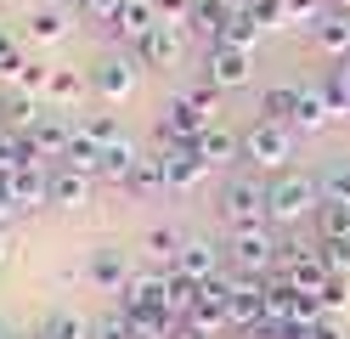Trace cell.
I'll return each mask as SVG.
<instances>
[{
	"label": "cell",
	"instance_id": "obj_1",
	"mask_svg": "<svg viewBox=\"0 0 350 339\" xmlns=\"http://www.w3.org/2000/svg\"><path fill=\"white\" fill-rule=\"evenodd\" d=\"M322 210V187H317V175H305V170H282L266 181V226H294L305 215H317Z\"/></svg>",
	"mask_w": 350,
	"mask_h": 339
},
{
	"label": "cell",
	"instance_id": "obj_2",
	"mask_svg": "<svg viewBox=\"0 0 350 339\" xmlns=\"http://www.w3.org/2000/svg\"><path fill=\"white\" fill-rule=\"evenodd\" d=\"M243 158L254 170H271L282 175L288 170V158H294V125H277V119H254L243 130Z\"/></svg>",
	"mask_w": 350,
	"mask_h": 339
},
{
	"label": "cell",
	"instance_id": "obj_3",
	"mask_svg": "<svg viewBox=\"0 0 350 339\" xmlns=\"http://www.w3.org/2000/svg\"><path fill=\"white\" fill-rule=\"evenodd\" d=\"M282 238H271V226L260 221V226H237L232 232V243H226V260L243 271V277H266V271L282 260V249H277Z\"/></svg>",
	"mask_w": 350,
	"mask_h": 339
},
{
	"label": "cell",
	"instance_id": "obj_4",
	"mask_svg": "<svg viewBox=\"0 0 350 339\" xmlns=\"http://www.w3.org/2000/svg\"><path fill=\"white\" fill-rule=\"evenodd\" d=\"M204 79H209L215 90H243V85L254 79V51H243V45H226V40H209Z\"/></svg>",
	"mask_w": 350,
	"mask_h": 339
},
{
	"label": "cell",
	"instance_id": "obj_5",
	"mask_svg": "<svg viewBox=\"0 0 350 339\" xmlns=\"http://www.w3.org/2000/svg\"><path fill=\"white\" fill-rule=\"evenodd\" d=\"M209 125H221V119H215V113H204L192 97H175V102L164 108V119H159V142H164V147H192Z\"/></svg>",
	"mask_w": 350,
	"mask_h": 339
},
{
	"label": "cell",
	"instance_id": "obj_6",
	"mask_svg": "<svg viewBox=\"0 0 350 339\" xmlns=\"http://www.w3.org/2000/svg\"><path fill=\"white\" fill-rule=\"evenodd\" d=\"M221 221L232 226H260L266 221V187H260L254 175H237V181H226L221 187Z\"/></svg>",
	"mask_w": 350,
	"mask_h": 339
},
{
	"label": "cell",
	"instance_id": "obj_7",
	"mask_svg": "<svg viewBox=\"0 0 350 339\" xmlns=\"http://www.w3.org/2000/svg\"><path fill=\"white\" fill-rule=\"evenodd\" d=\"M221 260H226L221 243H209V238H181V255H175L170 271H181L187 283H221Z\"/></svg>",
	"mask_w": 350,
	"mask_h": 339
},
{
	"label": "cell",
	"instance_id": "obj_8",
	"mask_svg": "<svg viewBox=\"0 0 350 339\" xmlns=\"http://www.w3.org/2000/svg\"><path fill=\"white\" fill-rule=\"evenodd\" d=\"M23 136H29V153L34 158H68V147H74V125L62 119V113H40Z\"/></svg>",
	"mask_w": 350,
	"mask_h": 339
},
{
	"label": "cell",
	"instance_id": "obj_9",
	"mask_svg": "<svg viewBox=\"0 0 350 339\" xmlns=\"http://www.w3.org/2000/svg\"><path fill=\"white\" fill-rule=\"evenodd\" d=\"M226 300H232V328H254V323H266V283L260 277H237L226 283Z\"/></svg>",
	"mask_w": 350,
	"mask_h": 339
},
{
	"label": "cell",
	"instance_id": "obj_10",
	"mask_svg": "<svg viewBox=\"0 0 350 339\" xmlns=\"http://www.w3.org/2000/svg\"><path fill=\"white\" fill-rule=\"evenodd\" d=\"M187 323L215 334L221 323H232V300H226V283H198L192 288V305H187Z\"/></svg>",
	"mask_w": 350,
	"mask_h": 339
},
{
	"label": "cell",
	"instance_id": "obj_11",
	"mask_svg": "<svg viewBox=\"0 0 350 339\" xmlns=\"http://www.w3.org/2000/svg\"><path fill=\"white\" fill-rule=\"evenodd\" d=\"M6 192L17 210H40V203H51V170H40V158H29L6 175Z\"/></svg>",
	"mask_w": 350,
	"mask_h": 339
},
{
	"label": "cell",
	"instance_id": "obj_12",
	"mask_svg": "<svg viewBox=\"0 0 350 339\" xmlns=\"http://www.w3.org/2000/svg\"><path fill=\"white\" fill-rule=\"evenodd\" d=\"M136 68L142 62H130V57H107V62H96L91 90H96L102 102H130V90H136Z\"/></svg>",
	"mask_w": 350,
	"mask_h": 339
},
{
	"label": "cell",
	"instance_id": "obj_13",
	"mask_svg": "<svg viewBox=\"0 0 350 339\" xmlns=\"http://www.w3.org/2000/svg\"><path fill=\"white\" fill-rule=\"evenodd\" d=\"M152 29H159V0H124L119 17L107 23V34H119V40H130V45H142Z\"/></svg>",
	"mask_w": 350,
	"mask_h": 339
},
{
	"label": "cell",
	"instance_id": "obj_14",
	"mask_svg": "<svg viewBox=\"0 0 350 339\" xmlns=\"http://www.w3.org/2000/svg\"><path fill=\"white\" fill-rule=\"evenodd\" d=\"M85 277H91L96 288H107V294H119V288L130 283V260H124V249H113V243L91 249V260H85Z\"/></svg>",
	"mask_w": 350,
	"mask_h": 339
},
{
	"label": "cell",
	"instance_id": "obj_15",
	"mask_svg": "<svg viewBox=\"0 0 350 339\" xmlns=\"http://www.w3.org/2000/svg\"><path fill=\"white\" fill-rule=\"evenodd\" d=\"M164 175H170V192H198V181L209 175V164L192 147H164Z\"/></svg>",
	"mask_w": 350,
	"mask_h": 339
},
{
	"label": "cell",
	"instance_id": "obj_16",
	"mask_svg": "<svg viewBox=\"0 0 350 339\" xmlns=\"http://www.w3.org/2000/svg\"><path fill=\"white\" fill-rule=\"evenodd\" d=\"M317 45H322V57H334V62H350V12H322L317 17Z\"/></svg>",
	"mask_w": 350,
	"mask_h": 339
},
{
	"label": "cell",
	"instance_id": "obj_17",
	"mask_svg": "<svg viewBox=\"0 0 350 339\" xmlns=\"http://www.w3.org/2000/svg\"><path fill=\"white\" fill-rule=\"evenodd\" d=\"M91 181L96 175H85L74 164L51 170V203H57V210H85V203H91Z\"/></svg>",
	"mask_w": 350,
	"mask_h": 339
},
{
	"label": "cell",
	"instance_id": "obj_18",
	"mask_svg": "<svg viewBox=\"0 0 350 339\" xmlns=\"http://www.w3.org/2000/svg\"><path fill=\"white\" fill-rule=\"evenodd\" d=\"M327 125H334V108H327L322 79H317V85H299V113H294V130H299V136H317V130H327Z\"/></svg>",
	"mask_w": 350,
	"mask_h": 339
},
{
	"label": "cell",
	"instance_id": "obj_19",
	"mask_svg": "<svg viewBox=\"0 0 350 339\" xmlns=\"http://www.w3.org/2000/svg\"><path fill=\"white\" fill-rule=\"evenodd\" d=\"M192 153H198L209 170H215V164H232V158H243V136H232L226 125H209L198 142H192Z\"/></svg>",
	"mask_w": 350,
	"mask_h": 339
},
{
	"label": "cell",
	"instance_id": "obj_20",
	"mask_svg": "<svg viewBox=\"0 0 350 339\" xmlns=\"http://www.w3.org/2000/svg\"><path fill=\"white\" fill-rule=\"evenodd\" d=\"M175 57H181V29H170V23H159V29L136 45V62L142 68H170Z\"/></svg>",
	"mask_w": 350,
	"mask_h": 339
},
{
	"label": "cell",
	"instance_id": "obj_21",
	"mask_svg": "<svg viewBox=\"0 0 350 339\" xmlns=\"http://www.w3.org/2000/svg\"><path fill=\"white\" fill-rule=\"evenodd\" d=\"M282 277H288V283H294L299 294H322L334 271H327V266H322V255L311 249V255H299V260H288V266H282Z\"/></svg>",
	"mask_w": 350,
	"mask_h": 339
},
{
	"label": "cell",
	"instance_id": "obj_22",
	"mask_svg": "<svg viewBox=\"0 0 350 339\" xmlns=\"http://www.w3.org/2000/svg\"><path fill=\"white\" fill-rule=\"evenodd\" d=\"M124 192H136V198H152V192H170V175H164V147L152 153V158H142L136 170H130V181H124Z\"/></svg>",
	"mask_w": 350,
	"mask_h": 339
},
{
	"label": "cell",
	"instance_id": "obj_23",
	"mask_svg": "<svg viewBox=\"0 0 350 339\" xmlns=\"http://www.w3.org/2000/svg\"><path fill=\"white\" fill-rule=\"evenodd\" d=\"M136 164H142V153H136V142L124 136V142H113V147L102 153L96 175H102V181H119V187H124V181H130V170H136Z\"/></svg>",
	"mask_w": 350,
	"mask_h": 339
},
{
	"label": "cell",
	"instance_id": "obj_24",
	"mask_svg": "<svg viewBox=\"0 0 350 339\" xmlns=\"http://www.w3.org/2000/svg\"><path fill=\"white\" fill-rule=\"evenodd\" d=\"M317 187H322V203H350V158H327L317 170Z\"/></svg>",
	"mask_w": 350,
	"mask_h": 339
},
{
	"label": "cell",
	"instance_id": "obj_25",
	"mask_svg": "<svg viewBox=\"0 0 350 339\" xmlns=\"http://www.w3.org/2000/svg\"><path fill=\"white\" fill-rule=\"evenodd\" d=\"M294 113H299V85H271L266 97H260V119L294 125Z\"/></svg>",
	"mask_w": 350,
	"mask_h": 339
},
{
	"label": "cell",
	"instance_id": "obj_26",
	"mask_svg": "<svg viewBox=\"0 0 350 339\" xmlns=\"http://www.w3.org/2000/svg\"><path fill=\"white\" fill-rule=\"evenodd\" d=\"M226 23H232V0H192V29H198V34L215 40Z\"/></svg>",
	"mask_w": 350,
	"mask_h": 339
},
{
	"label": "cell",
	"instance_id": "obj_27",
	"mask_svg": "<svg viewBox=\"0 0 350 339\" xmlns=\"http://www.w3.org/2000/svg\"><path fill=\"white\" fill-rule=\"evenodd\" d=\"M62 34H68V12H62V6H46V12H34V17H29V40L57 45Z\"/></svg>",
	"mask_w": 350,
	"mask_h": 339
},
{
	"label": "cell",
	"instance_id": "obj_28",
	"mask_svg": "<svg viewBox=\"0 0 350 339\" xmlns=\"http://www.w3.org/2000/svg\"><path fill=\"white\" fill-rule=\"evenodd\" d=\"M46 97H51L57 108H74V102L85 97V79L74 74V68H51V85H46Z\"/></svg>",
	"mask_w": 350,
	"mask_h": 339
},
{
	"label": "cell",
	"instance_id": "obj_29",
	"mask_svg": "<svg viewBox=\"0 0 350 339\" xmlns=\"http://www.w3.org/2000/svg\"><path fill=\"white\" fill-rule=\"evenodd\" d=\"M215 40H226V45H243V51H254V40H260V23H254V12H232V23Z\"/></svg>",
	"mask_w": 350,
	"mask_h": 339
},
{
	"label": "cell",
	"instance_id": "obj_30",
	"mask_svg": "<svg viewBox=\"0 0 350 339\" xmlns=\"http://www.w3.org/2000/svg\"><path fill=\"white\" fill-rule=\"evenodd\" d=\"M91 339H142V334H136V323H130L124 311H102L91 323Z\"/></svg>",
	"mask_w": 350,
	"mask_h": 339
},
{
	"label": "cell",
	"instance_id": "obj_31",
	"mask_svg": "<svg viewBox=\"0 0 350 339\" xmlns=\"http://www.w3.org/2000/svg\"><path fill=\"white\" fill-rule=\"evenodd\" d=\"M317 255H322V266L334 271V277H350V238H322Z\"/></svg>",
	"mask_w": 350,
	"mask_h": 339
},
{
	"label": "cell",
	"instance_id": "obj_32",
	"mask_svg": "<svg viewBox=\"0 0 350 339\" xmlns=\"http://www.w3.org/2000/svg\"><path fill=\"white\" fill-rule=\"evenodd\" d=\"M317 226H322V238H350V203H322Z\"/></svg>",
	"mask_w": 350,
	"mask_h": 339
},
{
	"label": "cell",
	"instance_id": "obj_33",
	"mask_svg": "<svg viewBox=\"0 0 350 339\" xmlns=\"http://www.w3.org/2000/svg\"><path fill=\"white\" fill-rule=\"evenodd\" d=\"M46 334H51V339H91V323L74 316V311H57L51 323H46Z\"/></svg>",
	"mask_w": 350,
	"mask_h": 339
},
{
	"label": "cell",
	"instance_id": "obj_34",
	"mask_svg": "<svg viewBox=\"0 0 350 339\" xmlns=\"http://www.w3.org/2000/svg\"><path fill=\"white\" fill-rule=\"evenodd\" d=\"M12 79H17V90H23V97H40V90L51 85V68H46V62H23Z\"/></svg>",
	"mask_w": 350,
	"mask_h": 339
},
{
	"label": "cell",
	"instance_id": "obj_35",
	"mask_svg": "<svg viewBox=\"0 0 350 339\" xmlns=\"http://www.w3.org/2000/svg\"><path fill=\"white\" fill-rule=\"evenodd\" d=\"M282 12H288V29L299 23V29H317V17L327 12L322 0H282Z\"/></svg>",
	"mask_w": 350,
	"mask_h": 339
},
{
	"label": "cell",
	"instance_id": "obj_36",
	"mask_svg": "<svg viewBox=\"0 0 350 339\" xmlns=\"http://www.w3.org/2000/svg\"><path fill=\"white\" fill-rule=\"evenodd\" d=\"M249 339H311V328L305 323H254Z\"/></svg>",
	"mask_w": 350,
	"mask_h": 339
},
{
	"label": "cell",
	"instance_id": "obj_37",
	"mask_svg": "<svg viewBox=\"0 0 350 339\" xmlns=\"http://www.w3.org/2000/svg\"><path fill=\"white\" fill-rule=\"evenodd\" d=\"M147 255L164 260V266H175V255H181V238H175V232H147Z\"/></svg>",
	"mask_w": 350,
	"mask_h": 339
},
{
	"label": "cell",
	"instance_id": "obj_38",
	"mask_svg": "<svg viewBox=\"0 0 350 339\" xmlns=\"http://www.w3.org/2000/svg\"><path fill=\"white\" fill-rule=\"evenodd\" d=\"M23 62H29V57H23V40L0 29V74H17V68H23Z\"/></svg>",
	"mask_w": 350,
	"mask_h": 339
},
{
	"label": "cell",
	"instance_id": "obj_39",
	"mask_svg": "<svg viewBox=\"0 0 350 339\" xmlns=\"http://www.w3.org/2000/svg\"><path fill=\"white\" fill-rule=\"evenodd\" d=\"M40 113H46V108H40L34 97H17V102H6V119H12L17 130H29V125L40 119Z\"/></svg>",
	"mask_w": 350,
	"mask_h": 339
},
{
	"label": "cell",
	"instance_id": "obj_40",
	"mask_svg": "<svg viewBox=\"0 0 350 339\" xmlns=\"http://www.w3.org/2000/svg\"><path fill=\"white\" fill-rule=\"evenodd\" d=\"M254 23H260V29H288V12H282V0H254Z\"/></svg>",
	"mask_w": 350,
	"mask_h": 339
},
{
	"label": "cell",
	"instance_id": "obj_41",
	"mask_svg": "<svg viewBox=\"0 0 350 339\" xmlns=\"http://www.w3.org/2000/svg\"><path fill=\"white\" fill-rule=\"evenodd\" d=\"M311 300L322 305V316H339V305H345V277H327V288L311 294Z\"/></svg>",
	"mask_w": 350,
	"mask_h": 339
},
{
	"label": "cell",
	"instance_id": "obj_42",
	"mask_svg": "<svg viewBox=\"0 0 350 339\" xmlns=\"http://www.w3.org/2000/svg\"><path fill=\"white\" fill-rule=\"evenodd\" d=\"M119 6H124V0H79V12L91 17V23H102V29L119 17Z\"/></svg>",
	"mask_w": 350,
	"mask_h": 339
},
{
	"label": "cell",
	"instance_id": "obj_43",
	"mask_svg": "<svg viewBox=\"0 0 350 339\" xmlns=\"http://www.w3.org/2000/svg\"><path fill=\"white\" fill-rule=\"evenodd\" d=\"M159 23H170V29L192 23V0H159Z\"/></svg>",
	"mask_w": 350,
	"mask_h": 339
},
{
	"label": "cell",
	"instance_id": "obj_44",
	"mask_svg": "<svg viewBox=\"0 0 350 339\" xmlns=\"http://www.w3.org/2000/svg\"><path fill=\"white\" fill-rule=\"evenodd\" d=\"M322 90H327V108H334V119H345V113H350V97H345V85L334 79V68H327V79H322Z\"/></svg>",
	"mask_w": 350,
	"mask_h": 339
},
{
	"label": "cell",
	"instance_id": "obj_45",
	"mask_svg": "<svg viewBox=\"0 0 350 339\" xmlns=\"http://www.w3.org/2000/svg\"><path fill=\"white\" fill-rule=\"evenodd\" d=\"M311 339H345V323H339V316H317V323H311Z\"/></svg>",
	"mask_w": 350,
	"mask_h": 339
},
{
	"label": "cell",
	"instance_id": "obj_46",
	"mask_svg": "<svg viewBox=\"0 0 350 339\" xmlns=\"http://www.w3.org/2000/svg\"><path fill=\"white\" fill-rule=\"evenodd\" d=\"M12 210H17V203H12V192H6V175H0V226H6Z\"/></svg>",
	"mask_w": 350,
	"mask_h": 339
},
{
	"label": "cell",
	"instance_id": "obj_47",
	"mask_svg": "<svg viewBox=\"0 0 350 339\" xmlns=\"http://www.w3.org/2000/svg\"><path fill=\"white\" fill-rule=\"evenodd\" d=\"M170 339H209V334H204V328H192V323H181V328L170 334Z\"/></svg>",
	"mask_w": 350,
	"mask_h": 339
},
{
	"label": "cell",
	"instance_id": "obj_48",
	"mask_svg": "<svg viewBox=\"0 0 350 339\" xmlns=\"http://www.w3.org/2000/svg\"><path fill=\"white\" fill-rule=\"evenodd\" d=\"M334 79L345 85V97H350V62H339V68H334Z\"/></svg>",
	"mask_w": 350,
	"mask_h": 339
},
{
	"label": "cell",
	"instance_id": "obj_49",
	"mask_svg": "<svg viewBox=\"0 0 350 339\" xmlns=\"http://www.w3.org/2000/svg\"><path fill=\"white\" fill-rule=\"evenodd\" d=\"M12 255V232H6V226H0V260H6Z\"/></svg>",
	"mask_w": 350,
	"mask_h": 339
},
{
	"label": "cell",
	"instance_id": "obj_50",
	"mask_svg": "<svg viewBox=\"0 0 350 339\" xmlns=\"http://www.w3.org/2000/svg\"><path fill=\"white\" fill-rule=\"evenodd\" d=\"M34 339H51V334H46V328H40V334H34Z\"/></svg>",
	"mask_w": 350,
	"mask_h": 339
},
{
	"label": "cell",
	"instance_id": "obj_51",
	"mask_svg": "<svg viewBox=\"0 0 350 339\" xmlns=\"http://www.w3.org/2000/svg\"><path fill=\"white\" fill-rule=\"evenodd\" d=\"M0 119H6V102H0Z\"/></svg>",
	"mask_w": 350,
	"mask_h": 339
},
{
	"label": "cell",
	"instance_id": "obj_52",
	"mask_svg": "<svg viewBox=\"0 0 350 339\" xmlns=\"http://www.w3.org/2000/svg\"><path fill=\"white\" fill-rule=\"evenodd\" d=\"M339 6H345V12H350V0H339Z\"/></svg>",
	"mask_w": 350,
	"mask_h": 339
},
{
	"label": "cell",
	"instance_id": "obj_53",
	"mask_svg": "<svg viewBox=\"0 0 350 339\" xmlns=\"http://www.w3.org/2000/svg\"><path fill=\"white\" fill-rule=\"evenodd\" d=\"M0 339H6V334H0Z\"/></svg>",
	"mask_w": 350,
	"mask_h": 339
}]
</instances>
